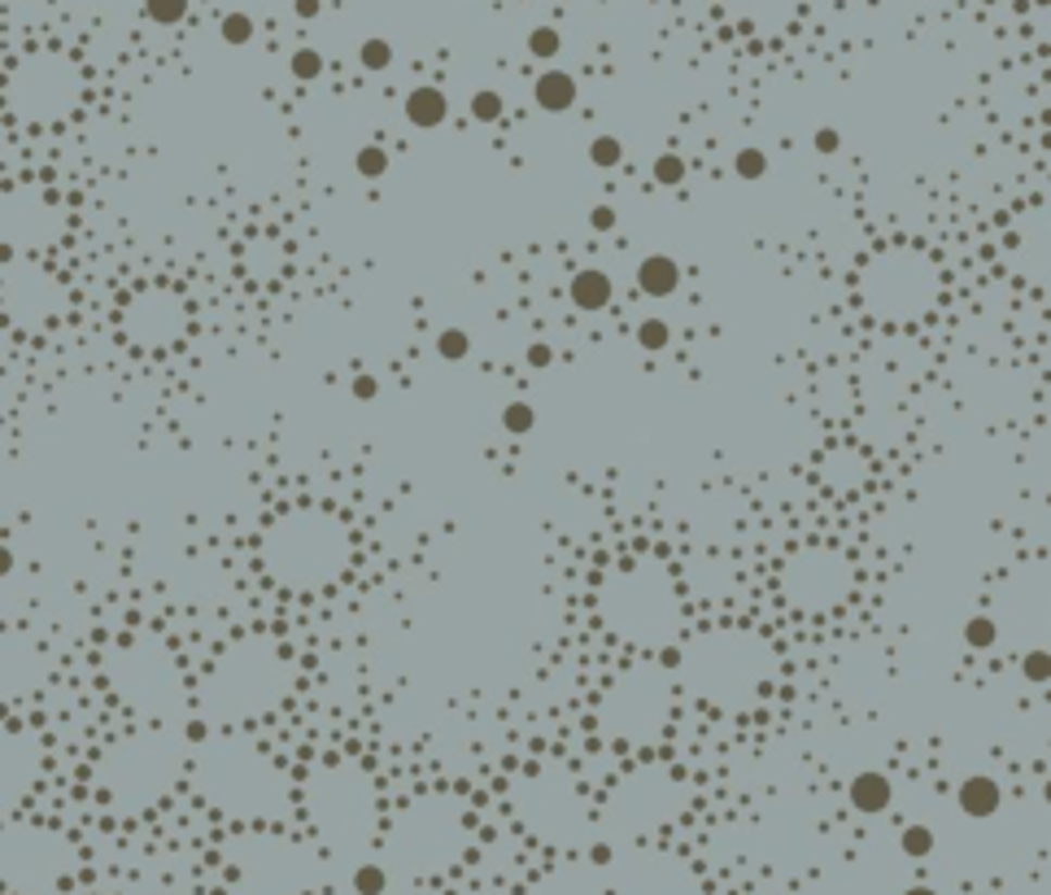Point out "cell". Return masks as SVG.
Segmentation results:
<instances>
[{
  "label": "cell",
  "instance_id": "obj_4",
  "mask_svg": "<svg viewBox=\"0 0 1051 895\" xmlns=\"http://www.w3.org/2000/svg\"><path fill=\"white\" fill-rule=\"evenodd\" d=\"M354 563L349 524L327 507L279 511L258 537V568L271 585L292 594H314L336 585Z\"/></svg>",
  "mask_w": 1051,
  "mask_h": 895
},
{
  "label": "cell",
  "instance_id": "obj_15",
  "mask_svg": "<svg viewBox=\"0 0 1051 895\" xmlns=\"http://www.w3.org/2000/svg\"><path fill=\"white\" fill-rule=\"evenodd\" d=\"M725 10L747 32H786L799 14V0H725Z\"/></svg>",
  "mask_w": 1051,
  "mask_h": 895
},
{
  "label": "cell",
  "instance_id": "obj_26",
  "mask_svg": "<svg viewBox=\"0 0 1051 895\" xmlns=\"http://www.w3.org/2000/svg\"><path fill=\"white\" fill-rule=\"evenodd\" d=\"M589 166H598V171H620L624 166V140L620 136H611V132H598L593 140H589Z\"/></svg>",
  "mask_w": 1051,
  "mask_h": 895
},
{
  "label": "cell",
  "instance_id": "obj_24",
  "mask_svg": "<svg viewBox=\"0 0 1051 895\" xmlns=\"http://www.w3.org/2000/svg\"><path fill=\"white\" fill-rule=\"evenodd\" d=\"M467 114H472L480 127H493V123L506 119V97H502L498 88H476V92L467 97Z\"/></svg>",
  "mask_w": 1051,
  "mask_h": 895
},
{
  "label": "cell",
  "instance_id": "obj_34",
  "mask_svg": "<svg viewBox=\"0 0 1051 895\" xmlns=\"http://www.w3.org/2000/svg\"><path fill=\"white\" fill-rule=\"evenodd\" d=\"M192 10V0H145V18L158 27H179Z\"/></svg>",
  "mask_w": 1051,
  "mask_h": 895
},
{
  "label": "cell",
  "instance_id": "obj_17",
  "mask_svg": "<svg viewBox=\"0 0 1051 895\" xmlns=\"http://www.w3.org/2000/svg\"><path fill=\"white\" fill-rule=\"evenodd\" d=\"M567 302H572L576 311H585V315L606 311V307L615 302V279H611V271H602V266H580V271H572V279H567Z\"/></svg>",
  "mask_w": 1051,
  "mask_h": 895
},
{
  "label": "cell",
  "instance_id": "obj_29",
  "mask_svg": "<svg viewBox=\"0 0 1051 895\" xmlns=\"http://www.w3.org/2000/svg\"><path fill=\"white\" fill-rule=\"evenodd\" d=\"M393 45L385 40V36H367L363 45H359V66L367 71V75H385L389 66H393Z\"/></svg>",
  "mask_w": 1051,
  "mask_h": 895
},
{
  "label": "cell",
  "instance_id": "obj_23",
  "mask_svg": "<svg viewBox=\"0 0 1051 895\" xmlns=\"http://www.w3.org/2000/svg\"><path fill=\"white\" fill-rule=\"evenodd\" d=\"M633 341H637L641 355H663L672 346V324L663 315H646V320L633 324Z\"/></svg>",
  "mask_w": 1051,
  "mask_h": 895
},
{
  "label": "cell",
  "instance_id": "obj_42",
  "mask_svg": "<svg viewBox=\"0 0 1051 895\" xmlns=\"http://www.w3.org/2000/svg\"><path fill=\"white\" fill-rule=\"evenodd\" d=\"M292 14H297L301 23H314V18L323 14V0H292Z\"/></svg>",
  "mask_w": 1051,
  "mask_h": 895
},
{
  "label": "cell",
  "instance_id": "obj_31",
  "mask_svg": "<svg viewBox=\"0 0 1051 895\" xmlns=\"http://www.w3.org/2000/svg\"><path fill=\"white\" fill-rule=\"evenodd\" d=\"M288 75H292L297 84H314V79L323 75V53H318L314 45L292 49V53H288Z\"/></svg>",
  "mask_w": 1051,
  "mask_h": 895
},
{
  "label": "cell",
  "instance_id": "obj_39",
  "mask_svg": "<svg viewBox=\"0 0 1051 895\" xmlns=\"http://www.w3.org/2000/svg\"><path fill=\"white\" fill-rule=\"evenodd\" d=\"M615 223H620V214H615V206H611V201H598V206L589 210V227H593L598 236L615 232Z\"/></svg>",
  "mask_w": 1051,
  "mask_h": 895
},
{
  "label": "cell",
  "instance_id": "obj_3",
  "mask_svg": "<svg viewBox=\"0 0 1051 895\" xmlns=\"http://www.w3.org/2000/svg\"><path fill=\"white\" fill-rule=\"evenodd\" d=\"M593 608H598L602 630L637 656L672 651L676 638L685 634L680 576L654 555H641V559L611 568L598 585Z\"/></svg>",
  "mask_w": 1051,
  "mask_h": 895
},
{
  "label": "cell",
  "instance_id": "obj_8",
  "mask_svg": "<svg viewBox=\"0 0 1051 895\" xmlns=\"http://www.w3.org/2000/svg\"><path fill=\"white\" fill-rule=\"evenodd\" d=\"M88 97L84 66L62 49H36L23 62L10 66L5 79V105L14 123L27 127H58L66 123Z\"/></svg>",
  "mask_w": 1051,
  "mask_h": 895
},
{
  "label": "cell",
  "instance_id": "obj_1",
  "mask_svg": "<svg viewBox=\"0 0 1051 895\" xmlns=\"http://www.w3.org/2000/svg\"><path fill=\"white\" fill-rule=\"evenodd\" d=\"M777 647L751 625H712L689 634L672 656L676 691L716 712H751L777 686Z\"/></svg>",
  "mask_w": 1051,
  "mask_h": 895
},
{
  "label": "cell",
  "instance_id": "obj_12",
  "mask_svg": "<svg viewBox=\"0 0 1051 895\" xmlns=\"http://www.w3.org/2000/svg\"><path fill=\"white\" fill-rule=\"evenodd\" d=\"M118 333L127 346H136L145 355H166L188 337V302L175 288H162V284L140 288L118 311Z\"/></svg>",
  "mask_w": 1051,
  "mask_h": 895
},
{
  "label": "cell",
  "instance_id": "obj_11",
  "mask_svg": "<svg viewBox=\"0 0 1051 895\" xmlns=\"http://www.w3.org/2000/svg\"><path fill=\"white\" fill-rule=\"evenodd\" d=\"M0 227H5V249L18 258H40L53 253L66 240V206L36 184H18L5 192V210H0Z\"/></svg>",
  "mask_w": 1051,
  "mask_h": 895
},
{
  "label": "cell",
  "instance_id": "obj_2",
  "mask_svg": "<svg viewBox=\"0 0 1051 895\" xmlns=\"http://www.w3.org/2000/svg\"><path fill=\"white\" fill-rule=\"evenodd\" d=\"M292 691H297L292 656L266 634H245L210 660L201 686L192 691V712L205 725L236 730L284 708Z\"/></svg>",
  "mask_w": 1051,
  "mask_h": 895
},
{
  "label": "cell",
  "instance_id": "obj_10",
  "mask_svg": "<svg viewBox=\"0 0 1051 895\" xmlns=\"http://www.w3.org/2000/svg\"><path fill=\"white\" fill-rule=\"evenodd\" d=\"M0 293H5V320L14 333H45L66 315V284L49 266H40V258L5 253Z\"/></svg>",
  "mask_w": 1051,
  "mask_h": 895
},
{
  "label": "cell",
  "instance_id": "obj_5",
  "mask_svg": "<svg viewBox=\"0 0 1051 895\" xmlns=\"http://www.w3.org/2000/svg\"><path fill=\"white\" fill-rule=\"evenodd\" d=\"M855 297H860V307H864V315L873 324L916 328L938 307V297H942V271L916 245H886V249H877L860 266Z\"/></svg>",
  "mask_w": 1051,
  "mask_h": 895
},
{
  "label": "cell",
  "instance_id": "obj_25",
  "mask_svg": "<svg viewBox=\"0 0 1051 895\" xmlns=\"http://www.w3.org/2000/svg\"><path fill=\"white\" fill-rule=\"evenodd\" d=\"M253 36H258V23H253L245 10H227V14L218 18V40H223L227 49H245V45H253Z\"/></svg>",
  "mask_w": 1051,
  "mask_h": 895
},
{
  "label": "cell",
  "instance_id": "obj_20",
  "mask_svg": "<svg viewBox=\"0 0 1051 895\" xmlns=\"http://www.w3.org/2000/svg\"><path fill=\"white\" fill-rule=\"evenodd\" d=\"M955 804H960V812H964V817L986 821V817H994V812H999V804H1003V786H999L990 773H973V778H964V782H960Z\"/></svg>",
  "mask_w": 1051,
  "mask_h": 895
},
{
  "label": "cell",
  "instance_id": "obj_13",
  "mask_svg": "<svg viewBox=\"0 0 1051 895\" xmlns=\"http://www.w3.org/2000/svg\"><path fill=\"white\" fill-rule=\"evenodd\" d=\"M49 678H53V660L45 656V647L27 630L10 625V634H5V691H10V704H23L27 695L45 691Z\"/></svg>",
  "mask_w": 1051,
  "mask_h": 895
},
{
  "label": "cell",
  "instance_id": "obj_43",
  "mask_svg": "<svg viewBox=\"0 0 1051 895\" xmlns=\"http://www.w3.org/2000/svg\"><path fill=\"white\" fill-rule=\"evenodd\" d=\"M903 895H938V891H934V886H908Z\"/></svg>",
  "mask_w": 1051,
  "mask_h": 895
},
{
  "label": "cell",
  "instance_id": "obj_35",
  "mask_svg": "<svg viewBox=\"0 0 1051 895\" xmlns=\"http://www.w3.org/2000/svg\"><path fill=\"white\" fill-rule=\"evenodd\" d=\"M685 175H689V166H685V158H680V153H659V158H654V166H650V179H654L659 188H680V184H685Z\"/></svg>",
  "mask_w": 1051,
  "mask_h": 895
},
{
  "label": "cell",
  "instance_id": "obj_33",
  "mask_svg": "<svg viewBox=\"0 0 1051 895\" xmlns=\"http://www.w3.org/2000/svg\"><path fill=\"white\" fill-rule=\"evenodd\" d=\"M533 428H537V407H533V402L515 398V402L502 407V433H511V437H528Z\"/></svg>",
  "mask_w": 1051,
  "mask_h": 895
},
{
  "label": "cell",
  "instance_id": "obj_30",
  "mask_svg": "<svg viewBox=\"0 0 1051 895\" xmlns=\"http://www.w3.org/2000/svg\"><path fill=\"white\" fill-rule=\"evenodd\" d=\"M1016 669H1021V682H1025V686H1047V682H1051V651H1047L1042 643H1038V647H1025Z\"/></svg>",
  "mask_w": 1051,
  "mask_h": 895
},
{
  "label": "cell",
  "instance_id": "obj_32",
  "mask_svg": "<svg viewBox=\"0 0 1051 895\" xmlns=\"http://www.w3.org/2000/svg\"><path fill=\"white\" fill-rule=\"evenodd\" d=\"M437 355L446 359V363H467L472 359V333L467 328H441L437 333Z\"/></svg>",
  "mask_w": 1051,
  "mask_h": 895
},
{
  "label": "cell",
  "instance_id": "obj_36",
  "mask_svg": "<svg viewBox=\"0 0 1051 895\" xmlns=\"http://www.w3.org/2000/svg\"><path fill=\"white\" fill-rule=\"evenodd\" d=\"M899 847H903V856H912V860H925V856L934 852V830H929V825H903V834H899Z\"/></svg>",
  "mask_w": 1051,
  "mask_h": 895
},
{
  "label": "cell",
  "instance_id": "obj_7",
  "mask_svg": "<svg viewBox=\"0 0 1051 895\" xmlns=\"http://www.w3.org/2000/svg\"><path fill=\"white\" fill-rule=\"evenodd\" d=\"M676 717V678L659 656L628 660L598 695V725L615 743H654Z\"/></svg>",
  "mask_w": 1051,
  "mask_h": 895
},
{
  "label": "cell",
  "instance_id": "obj_28",
  "mask_svg": "<svg viewBox=\"0 0 1051 895\" xmlns=\"http://www.w3.org/2000/svg\"><path fill=\"white\" fill-rule=\"evenodd\" d=\"M524 49H528V58H533V62H554V58L563 53V32H559L554 23H541V27H533V32H528Z\"/></svg>",
  "mask_w": 1051,
  "mask_h": 895
},
{
  "label": "cell",
  "instance_id": "obj_22",
  "mask_svg": "<svg viewBox=\"0 0 1051 895\" xmlns=\"http://www.w3.org/2000/svg\"><path fill=\"white\" fill-rule=\"evenodd\" d=\"M389 171H393V153H389L385 145L372 140V145H359V149H354V175H359V179L376 184V179H385Z\"/></svg>",
  "mask_w": 1051,
  "mask_h": 895
},
{
  "label": "cell",
  "instance_id": "obj_18",
  "mask_svg": "<svg viewBox=\"0 0 1051 895\" xmlns=\"http://www.w3.org/2000/svg\"><path fill=\"white\" fill-rule=\"evenodd\" d=\"M402 114H406V123H411L415 132H437V127H446V119H450V97H446V88H437V84H420V88L406 92Z\"/></svg>",
  "mask_w": 1051,
  "mask_h": 895
},
{
  "label": "cell",
  "instance_id": "obj_16",
  "mask_svg": "<svg viewBox=\"0 0 1051 895\" xmlns=\"http://www.w3.org/2000/svg\"><path fill=\"white\" fill-rule=\"evenodd\" d=\"M576 101H580V79H576L572 71H563V66H546V71L533 79V105H537L541 114H567V110H576Z\"/></svg>",
  "mask_w": 1051,
  "mask_h": 895
},
{
  "label": "cell",
  "instance_id": "obj_40",
  "mask_svg": "<svg viewBox=\"0 0 1051 895\" xmlns=\"http://www.w3.org/2000/svg\"><path fill=\"white\" fill-rule=\"evenodd\" d=\"M812 149H816L821 158L838 153V149H842V132H838V127H816V132H812Z\"/></svg>",
  "mask_w": 1051,
  "mask_h": 895
},
{
  "label": "cell",
  "instance_id": "obj_37",
  "mask_svg": "<svg viewBox=\"0 0 1051 895\" xmlns=\"http://www.w3.org/2000/svg\"><path fill=\"white\" fill-rule=\"evenodd\" d=\"M385 886H389L385 865H359L354 869V891L359 895H385Z\"/></svg>",
  "mask_w": 1051,
  "mask_h": 895
},
{
  "label": "cell",
  "instance_id": "obj_9",
  "mask_svg": "<svg viewBox=\"0 0 1051 895\" xmlns=\"http://www.w3.org/2000/svg\"><path fill=\"white\" fill-rule=\"evenodd\" d=\"M855 585H860L855 559L842 546H829V542L799 546L777 568V594H781V604L799 617H834L838 608L851 604Z\"/></svg>",
  "mask_w": 1051,
  "mask_h": 895
},
{
  "label": "cell",
  "instance_id": "obj_27",
  "mask_svg": "<svg viewBox=\"0 0 1051 895\" xmlns=\"http://www.w3.org/2000/svg\"><path fill=\"white\" fill-rule=\"evenodd\" d=\"M768 171H773V158H768L760 145H742V149L734 153V175H738L742 184H760V179H768Z\"/></svg>",
  "mask_w": 1051,
  "mask_h": 895
},
{
  "label": "cell",
  "instance_id": "obj_41",
  "mask_svg": "<svg viewBox=\"0 0 1051 895\" xmlns=\"http://www.w3.org/2000/svg\"><path fill=\"white\" fill-rule=\"evenodd\" d=\"M524 363H528L533 372H546V368L554 363V346H550V341H528V350H524Z\"/></svg>",
  "mask_w": 1051,
  "mask_h": 895
},
{
  "label": "cell",
  "instance_id": "obj_21",
  "mask_svg": "<svg viewBox=\"0 0 1051 895\" xmlns=\"http://www.w3.org/2000/svg\"><path fill=\"white\" fill-rule=\"evenodd\" d=\"M960 643H964L973 656H986V651H994V647L1003 643V630H999V621H994L990 612H973V617L960 621Z\"/></svg>",
  "mask_w": 1051,
  "mask_h": 895
},
{
  "label": "cell",
  "instance_id": "obj_14",
  "mask_svg": "<svg viewBox=\"0 0 1051 895\" xmlns=\"http://www.w3.org/2000/svg\"><path fill=\"white\" fill-rule=\"evenodd\" d=\"M680 279H685V266L672 253H646V258H637L633 284H637L641 297H650V302H667V297H676L680 293Z\"/></svg>",
  "mask_w": 1051,
  "mask_h": 895
},
{
  "label": "cell",
  "instance_id": "obj_19",
  "mask_svg": "<svg viewBox=\"0 0 1051 895\" xmlns=\"http://www.w3.org/2000/svg\"><path fill=\"white\" fill-rule=\"evenodd\" d=\"M847 799H851L855 812L877 817V812L890 808V799H894V782H890L881 769H860V773L847 782Z\"/></svg>",
  "mask_w": 1051,
  "mask_h": 895
},
{
  "label": "cell",
  "instance_id": "obj_38",
  "mask_svg": "<svg viewBox=\"0 0 1051 895\" xmlns=\"http://www.w3.org/2000/svg\"><path fill=\"white\" fill-rule=\"evenodd\" d=\"M349 398H354V402H376L380 398V381L372 372H359L354 381H349Z\"/></svg>",
  "mask_w": 1051,
  "mask_h": 895
},
{
  "label": "cell",
  "instance_id": "obj_6",
  "mask_svg": "<svg viewBox=\"0 0 1051 895\" xmlns=\"http://www.w3.org/2000/svg\"><path fill=\"white\" fill-rule=\"evenodd\" d=\"M105 682L127 712L158 721V725H171L184 708H192V691L184 682L175 651L153 634H136V638H123L118 647H110Z\"/></svg>",
  "mask_w": 1051,
  "mask_h": 895
}]
</instances>
